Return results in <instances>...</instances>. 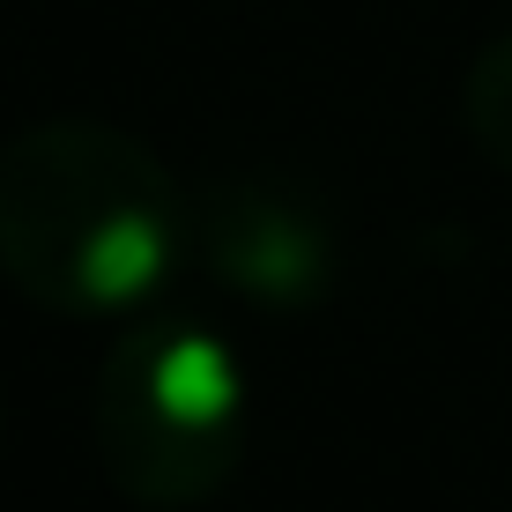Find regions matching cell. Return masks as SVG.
<instances>
[{
  "instance_id": "obj_1",
  "label": "cell",
  "mask_w": 512,
  "mask_h": 512,
  "mask_svg": "<svg viewBox=\"0 0 512 512\" xmlns=\"http://www.w3.org/2000/svg\"><path fill=\"white\" fill-rule=\"evenodd\" d=\"M186 253L171 171L119 127H30L0 156V268L52 312H134Z\"/></svg>"
},
{
  "instance_id": "obj_2",
  "label": "cell",
  "mask_w": 512,
  "mask_h": 512,
  "mask_svg": "<svg viewBox=\"0 0 512 512\" xmlns=\"http://www.w3.org/2000/svg\"><path fill=\"white\" fill-rule=\"evenodd\" d=\"M97 446L149 505L208 498L245 446V379L208 327H149L97 379Z\"/></svg>"
},
{
  "instance_id": "obj_4",
  "label": "cell",
  "mask_w": 512,
  "mask_h": 512,
  "mask_svg": "<svg viewBox=\"0 0 512 512\" xmlns=\"http://www.w3.org/2000/svg\"><path fill=\"white\" fill-rule=\"evenodd\" d=\"M468 127L490 149V164L512 171V30L475 60V75H468Z\"/></svg>"
},
{
  "instance_id": "obj_3",
  "label": "cell",
  "mask_w": 512,
  "mask_h": 512,
  "mask_svg": "<svg viewBox=\"0 0 512 512\" xmlns=\"http://www.w3.org/2000/svg\"><path fill=\"white\" fill-rule=\"evenodd\" d=\"M193 231H201V260L231 282L238 297L275 312H297L327 290L334 275V238L305 201L253 179L216 186L208 201H193Z\"/></svg>"
}]
</instances>
